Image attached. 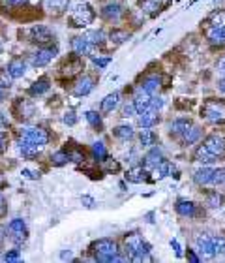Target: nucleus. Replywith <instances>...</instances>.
Listing matches in <instances>:
<instances>
[{
    "label": "nucleus",
    "instance_id": "nucleus-1",
    "mask_svg": "<svg viewBox=\"0 0 225 263\" xmlns=\"http://www.w3.org/2000/svg\"><path fill=\"white\" fill-rule=\"evenodd\" d=\"M119 244L113 241V239H99L92 244V254L96 261L103 263H113V261H126L128 257L119 256Z\"/></svg>",
    "mask_w": 225,
    "mask_h": 263
},
{
    "label": "nucleus",
    "instance_id": "nucleus-2",
    "mask_svg": "<svg viewBox=\"0 0 225 263\" xmlns=\"http://www.w3.org/2000/svg\"><path fill=\"white\" fill-rule=\"evenodd\" d=\"M206 40L212 45H225V12H218L212 17L210 27L206 29Z\"/></svg>",
    "mask_w": 225,
    "mask_h": 263
},
{
    "label": "nucleus",
    "instance_id": "nucleus-3",
    "mask_svg": "<svg viewBox=\"0 0 225 263\" xmlns=\"http://www.w3.org/2000/svg\"><path fill=\"white\" fill-rule=\"evenodd\" d=\"M94 10H92L90 4H86V2H81L77 6H73V10L70 12V21L73 27H77V29H84V27H88L92 21H94Z\"/></svg>",
    "mask_w": 225,
    "mask_h": 263
},
{
    "label": "nucleus",
    "instance_id": "nucleus-4",
    "mask_svg": "<svg viewBox=\"0 0 225 263\" xmlns=\"http://www.w3.org/2000/svg\"><path fill=\"white\" fill-rule=\"evenodd\" d=\"M201 113H203L204 119L208 122H212V124H221V122H225V104L210 100V102H206L203 106Z\"/></svg>",
    "mask_w": 225,
    "mask_h": 263
},
{
    "label": "nucleus",
    "instance_id": "nucleus-5",
    "mask_svg": "<svg viewBox=\"0 0 225 263\" xmlns=\"http://www.w3.org/2000/svg\"><path fill=\"white\" fill-rule=\"evenodd\" d=\"M19 137H23V139H27V141H30V143H34V145H38L40 149L45 147V145L49 143V134H47L43 128H38V126H28V128H23L21 134H19Z\"/></svg>",
    "mask_w": 225,
    "mask_h": 263
},
{
    "label": "nucleus",
    "instance_id": "nucleus-6",
    "mask_svg": "<svg viewBox=\"0 0 225 263\" xmlns=\"http://www.w3.org/2000/svg\"><path fill=\"white\" fill-rule=\"evenodd\" d=\"M201 147H203L206 152H210L212 156L218 158V160L225 156V137L223 135H219V134L208 135V137L203 141Z\"/></svg>",
    "mask_w": 225,
    "mask_h": 263
},
{
    "label": "nucleus",
    "instance_id": "nucleus-7",
    "mask_svg": "<svg viewBox=\"0 0 225 263\" xmlns=\"http://www.w3.org/2000/svg\"><path fill=\"white\" fill-rule=\"evenodd\" d=\"M56 53L58 49L56 47H43V49H38L34 51L30 57H28V62L30 66H34V68H42V66H47L56 57Z\"/></svg>",
    "mask_w": 225,
    "mask_h": 263
},
{
    "label": "nucleus",
    "instance_id": "nucleus-8",
    "mask_svg": "<svg viewBox=\"0 0 225 263\" xmlns=\"http://www.w3.org/2000/svg\"><path fill=\"white\" fill-rule=\"evenodd\" d=\"M94 43L86 38V36H75L73 40H71V51L77 55V57H88L94 53Z\"/></svg>",
    "mask_w": 225,
    "mask_h": 263
},
{
    "label": "nucleus",
    "instance_id": "nucleus-9",
    "mask_svg": "<svg viewBox=\"0 0 225 263\" xmlns=\"http://www.w3.org/2000/svg\"><path fill=\"white\" fill-rule=\"evenodd\" d=\"M195 248H197V252L201 254V257H204V259H212V257L216 256L214 242H212V237H208V235H197Z\"/></svg>",
    "mask_w": 225,
    "mask_h": 263
},
{
    "label": "nucleus",
    "instance_id": "nucleus-10",
    "mask_svg": "<svg viewBox=\"0 0 225 263\" xmlns=\"http://www.w3.org/2000/svg\"><path fill=\"white\" fill-rule=\"evenodd\" d=\"M8 231H10V235H12V241L15 242V244H21L25 239H27V224H25V220L23 218H14V220L8 224Z\"/></svg>",
    "mask_w": 225,
    "mask_h": 263
},
{
    "label": "nucleus",
    "instance_id": "nucleus-11",
    "mask_svg": "<svg viewBox=\"0 0 225 263\" xmlns=\"http://www.w3.org/2000/svg\"><path fill=\"white\" fill-rule=\"evenodd\" d=\"M28 38L32 43H49L53 42V32L45 25H34L28 30Z\"/></svg>",
    "mask_w": 225,
    "mask_h": 263
},
{
    "label": "nucleus",
    "instance_id": "nucleus-12",
    "mask_svg": "<svg viewBox=\"0 0 225 263\" xmlns=\"http://www.w3.org/2000/svg\"><path fill=\"white\" fill-rule=\"evenodd\" d=\"M152 94L147 93L143 86H139L137 91H135V96H134V104H135V109H137V115L143 113L145 109H148V107H152Z\"/></svg>",
    "mask_w": 225,
    "mask_h": 263
},
{
    "label": "nucleus",
    "instance_id": "nucleus-13",
    "mask_svg": "<svg viewBox=\"0 0 225 263\" xmlns=\"http://www.w3.org/2000/svg\"><path fill=\"white\" fill-rule=\"evenodd\" d=\"M124 12H126L124 6H120L119 2H109V4L101 8V17L107 19V21H120Z\"/></svg>",
    "mask_w": 225,
    "mask_h": 263
},
{
    "label": "nucleus",
    "instance_id": "nucleus-14",
    "mask_svg": "<svg viewBox=\"0 0 225 263\" xmlns=\"http://www.w3.org/2000/svg\"><path fill=\"white\" fill-rule=\"evenodd\" d=\"M6 73L12 79L25 77V73H27V62H25L23 58H14V60H10L6 66Z\"/></svg>",
    "mask_w": 225,
    "mask_h": 263
},
{
    "label": "nucleus",
    "instance_id": "nucleus-15",
    "mask_svg": "<svg viewBox=\"0 0 225 263\" xmlns=\"http://www.w3.org/2000/svg\"><path fill=\"white\" fill-rule=\"evenodd\" d=\"M94 86H96L94 77L83 75V77L75 83V86H73V94H75V96H86V94H90L92 91H94Z\"/></svg>",
    "mask_w": 225,
    "mask_h": 263
},
{
    "label": "nucleus",
    "instance_id": "nucleus-16",
    "mask_svg": "<svg viewBox=\"0 0 225 263\" xmlns=\"http://www.w3.org/2000/svg\"><path fill=\"white\" fill-rule=\"evenodd\" d=\"M158 121H160V115H158V109H154V107H148L143 113H139L141 128H152L154 124H158Z\"/></svg>",
    "mask_w": 225,
    "mask_h": 263
},
{
    "label": "nucleus",
    "instance_id": "nucleus-17",
    "mask_svg": "<svg viewBox=\"0 0 225 263\" xmlns=\"http://www.w3.org/2000/svg\"><path fill=\"white\" fill-rule=\"evenodd\" d=\"M163 160H165V158H163L162 149L152 147V149L147 152V156H145V167H147V169H156L158 165L162 164Z\"/></svg>",
    "mask_w": 225,
    "mask_h": 263
},
{
    "label": "nucleus",
    "instance_id": "nucleus-18",
    "mask_svg": "<svg viewBox=\"0 0 225 263\" xmlns=\"http://www.w3.org/2000/svg\"><path fill=\"white\" fill-rule=\"evenodd\" d=\"M212 175H214V169L212 167H199V169L193 173V181H195L199 186H210L212 185Z\"/></svg>",
    "mask_w": 225,
    "mask_h": 263
},
{
    "label": "nucleus",
    "instance_id": "nucleus-19",
    "mask_svg": "<svg viewBox=\"0 0 225 263\" xmlns=\"http://www.w3.org/2000/svg\"><path fill=\"white\" fill-rule=\"evenodd\" d=\"M17 149H19V152H21L25 158H36L38 154H40V147L34 145V143L27 141V139H23V137H19Z\"/></svg>",
    "mask_w": 225,
    "mask_h": 263
},
{
    "label": "nucleus",
    "instance_id": "nucleus-20",
    "mask_svg": "<svg viewBox=\"0 0 225 263\" xmlns=\"http://www.w3.org/2000/svg\"><path fill=\"white\" fill-rule=\"evenodd\" d=\"M120 104V93H111L107 94L105 98L101 100V104H99V109H101V113H111L117 109V106Z\"/></svg>",
    "mask_w": 225,
    "mask_h": 263
},
{
    "label": "nucleus",
    "instance_id": "nucleus-21",
    "mask_svg": "<svg viewBox=\"0 0 225 263\" xmlns=\"http://www.w3.org/2000/svg\"><path fill=\"white\" fill-rule=\"evenodd\" d=\"M175 209L180 216H188V218H190V216H195V213H197L195 203H193V201H188V199H178Z\"/></svg>",
    "mask_w": 225,
    "mask_h": 263
},
{
    "label": "nucleus",
    "instance_id": "nucleus-22",
    "mask_svg": "<svg viewBox=\"0 0 225 263\" xmlns=\"http://www.w3.org/2000/svg\"><path fill=\"white\" fill-rule=\"evenodd\" d=\"M199 139H201V128H199L197 124H191L190 128L180 135V141H182L184 145H193V143H197Z\"/></svg>",
    "mask_w": 225,
    "mask_h": 263
},
{
    "label": "nucleus",
    "instance_id": "nucleus-23",
    "mask_svg": "<svg viewBox=\"0 0 225 263\" xmlns=\"http://www.w3.org/2000/svg\"><path fill=\"white\" fill-rule=\"evenodd\" d=\"M141 86L147 91V93H150V94H156L158 93V89L162 86V77L160 75H147V77L143 79V83H141Z\"/></svg>",
    "mask_w": 225,
    "mask_h": 263
},
{
    "label": "nucleus",
    "instance_id": "nucleus-24",
    "mask_svg": "<svg viewBox=\"0 0 225 263\" xmlns=\"http://www.w3.org/2000/svg\"><path fill=\"white\" fill-rule=\"evenodd\" d=\"M193 122L190 121V119H176V121L171 122V126H169V130H171V134H175V135H180L186 132V130L190 128Z\"/></svg>",
    "mask_w": 225,
    "mask_h": 263
},
{
    "label": "nucleus",
    "instance_id": "nucleus-25",
    "mask_svg": "<svg viewBox=\"0 0 225 263\" xmlns=\"http://www.w3.org/2000/svg\"><path fill=\"white\" fill-rule=\"evenodd\" d=\"M49 89H51L49 79L42 77V79H38L36 83H32V86H30V94H32V96H42V94H45Z\"/></svg>",
    "mask_w": 225,
    "mask_h": 263
},
{
    "label": "nucleus",
    "instance_id": "nucleus-26",
    "mask_svg": "<svg viewBox=\"0 0 225 263\" xmlns=\"http://www.w3.org/2000/svg\"><path fill=\"white\" fill-rule=\"evenodd\" d=\"M195 162H199V164H203V165H210V164H216L218 158L212 156L210 152H206L203 147H199V149L195 150Z\"/></svg>",
    "mask_w": 225,
    "mask_h": 263
},
{
    "label": "nucleus",
    "instance_id": "nucleus-27",
    "mask_svg": "<svg viewBox=\"0 0 225 263\" xmlns=\"http://www.w3.org/2000/svg\"><path fill=\"white\" fill-rule=\"evenodd\" d=\"M147 175H148V169L147 167H134L132 171H128V181H132V183H143V181H147Z\"/></svg>",
    "mask_w": 225,
    "mask_h": 263
},
{
    "label": "nucleus",
    "instance_id": "nucleus-28",
    "mask_svg": "<svg viewBox=\"0 0 225 263\" xmlns=\"http://www.w3.org/2000/svg\"><path fill=\"white\" fill-rule=\"evenodd\" d=\"M43 4H45V8H47L49 12L60 14V12H64V10H68L70 0H43Z\"/></svg>",
    "mask_w": 225,
    "mask_h": 263
},
{
    "label": "nucleus",
    "instance_id": "nucleus-29",
    "mask_svg": "<svg viewBox=\"0 0 225 263\" xmlns=\"http://www.w3.org/2000/svg\"><path fill=\"white\" fill-rule=\"evenodd\" d=\"M156 177L158 179H165L169 177V175H173L175 173V165L171 164V162H167V160H163L162 164L156 167Z\"/></svg>",
    "mask_w": 225,
    "mask_h": 263
},
{
    "label": "nucleus",
    "instance_id": "nucleus-30",
    "mask_svg": "<svg viewBox=\"0 0 225 263\" xmlns=\"http://www.w3.org/2000/svg\"><path fill=\"white\" fill-rule=\"evenodd\" d=\"M113 134H115V137L122 139V141H130L135 135V132L132 126H117V128L113 130Z\"/></svg>",
    "mask_w": 225,
    "mask_h": 263
},
{
    "label": "nucleus",
    "instance_id": "nucleus-31",
    "mask_svg": "<svg viewBox=\"0 0 225 263\" xmlns=\"http://www.w3.org/2000/svg\"><path fill=\"white\" fill-rule=\"evenodd\" d=\"M92 154H94V158H96V160H99V162L107 160V149H105V145H103L101 141L92 143Z\"/></svg>",
    "mask_w": 225,
    "mask_h": 263
},
{
    "label": "nucleus",
    "instance_id": "nucleus-32",
    "mask_svg": "<svg viewBox=\"0 0 225 263\" xmlns=\"http://www.w3.org/2000/svg\"><path fill=\"white\" fill-rule=\"evenodd\" d=\"M139 141L143 147H152L156 143V134L154 132H150L148 128H143V132L139 134Z\"/></svg>",
    "mask_w": 225,
    "mask_h": 263
},
{
    "label": "nucleus",
    "instance_id": "nucleus-33",
    "mask_svg": "<svg viewBox=\"0 0 225 263\" xmlns=\"http://www.w3.org/2000/svg\"><path fill=\"white\" fill-rule=\"evenodd\" d=\"M71 160V152H68V150H58V152H55L53 156H51V162L55 165H64L68 164Z\"/></svg>",
    "mask_w": 225,
    "mask_h": 263
},
{
    "label": "nucleus",
    "instance_id": "nucleus-34",
    "mask_svg": "<svg viewBox=\"0 0 225 263\" xmlns=\"http://www.w3.org/2000/svg\"><path fill=\"white\" fill-rule=\"evenodd\" d=\"M84 119H86V122L90 124L92 128L96 130L101 128V115H99L98 111H86V113H84Z\"/></svg>",
    "mask_w": 225,
    "mask_h": 263
},
{
    "label": "nucleus",
    "instance_id": "nucleus-35",
    "mask_svg": "<svg viewBox=\"0 0 225 263\" xmlns=\"http://www.w3.org/2000/svg\"><path fill=\"white\" fill-rule=\"evenodd\" d=\"M84 36H86L94 45H101V43L105 42V32H103V30H88Z\"/></svg>",
    "mask_w": 225,
    "mask_h": 263
},
{
    "label": "nucleus",
    "instance_id": "nucleus-36",
    "mask_svg": "<svg viewBox=\"0 0 225 263\" xmlns=\"http://www.w3.org/2000/svg\"><path fill=\"white\" fill-rule=\"evenodd\" d=\"M160 6H162V0H145V2H143V10L148 12V14L160 12Z\"/></svg>",
    "mask_w": 225,
    "mask_h": 263
},
{
    "label": "nucleus",
    "instance_id": "nucleus-37",
    "mask_svg": "<svg viewBox=\"0 0 225 263\" xmlns=\"http://www.w3.org/2000/svg\"><path fill=\"white\" fill-rule=\"evenodd\" d=\"M128 38H130V34H128L126 30H113L111 34H109V40H111L113 43H122L126 42Z\"/></svg>",
    "mask_w": 225,
    "mask_h": 263
},
{
    "label": "nucleus",
    "instance_id": "nucleus-38",
    "mask_svg": "<svg viewBox=\"0 0 225 263\" xmlns=\"http://www.w3.org/2000/svg\"><path fill=\"white\" fill-rule=\"evenodd\" d=\"M212 242H214V250L218 256H225V237L218 235V237H212Z\"/></svg>",
    "mask_w": 225,
    "mask_h": 263
},
{
    "label": "nucleus",
    "instance_id": "nucleus-39",
    "mask_svg": "<svg viewBox=\"0 0 225 263\" xmlns=\"http://www.w3.org/2000/svg\"><path fill=\"white\" fill-rule=\"evenodd\" d=\"M219 185H225V167L214 169V175H212V185L210 186H219Z\"/></svg>",
    "mask_w": 225,
    "mask_h": 263
},
{
    "label": "nucleus",
    "instance_id": "nucleus-40",
    "mask_svg": "<svg viewBox=\"0 0 225 263\" xmlns=\"http://www.w3.org/2000/svg\"><path fill=\"white\" fill-rule=\"evenodd\" d=\"M135 113H137V109H135L134 100L128 102V104H124V107H122V117H134Z\"/></svg>",
    "mask_w": 225,
    "mask_h": 263
},
{
    "label": "nucleus",
    "instance_id": "nucleus-41",
    "mask_svg": "<svg viewBox=\"0 0 225 263\" xmlns=\"http://www.w3.org/2000/svg\"><path fill=\"white\" fill-rule=\"evenodd\" d=\"M219 203H221V196H219L218 192L208 194V198H206V205L208 207H219Z\"/></svg>",
    "mask_w": 225,
    "mask_h": 263
},
{
    "label": "nucleus",
    "instance_id": "nucleus-42",
    "mask_svg": "<svg viewBox=\"0 0 225 263\" xmlns=\"http://www.w3.org/2000/svg\"><path fill=\"white\" fill-rule=\"evenodd\" d=\"M92 62H94V66L96 68H99V70H103L109 62H111V57H92Z\"/></svg>",
    "mask_w": 225,
    "mask_h": 263
},
{
    "label": "nucleus",
    "instance_id": "nucleus-43",
    "mask_svg": "<svg viewBox=\"0 0 225 263\" xmlns=\"http://www.w3.org/2000/svg\"><path fill=\"white\" fill-rule=\"evenodd\" d=\"M62 121H64V124H68V126H73V124L77 122V115L73 113V111H68V113L62 117Z\"/></svg>",
    "mask_w": 225,
    "mask_h": 263
},
{
    "label": "nucleus",
    "instance_id": "nucleus-44",
    "mask_svg": "<svg viewBox=\"0 0 225 263\" xmlns=\"http://www.w3.org/2000/svg\"><path fill=\"white\" fill-rule=\"evenodd\" d=\"M21 175H23L25 179L36 181V179H40V175H42V173H40V171H36V169H23V171H21Z\"/></svg>",
    "mask_w": 225,
    "mask_h": 263
},
{
    "label": "nucleus",
    "instance_id": "nucleus-45",
    "mask_svg": "<svg viewBox=\"0 0 225 263\" xmlns=\"http://www.w3.org/2000/svg\"><path fill=\"white\" fill-rule=\"evenodd\" d=\"M6 261H21V256H19V250H10L6 256H4Z\"/></svg>",
    "mask_w": 225,
    "mask_h": 263
},
{
    "label": "nucleus",
    "instance_id": "nucleus-46",
    "mask_svg": "<svg viewBox=\"0 0 225 263\" xmlns=\"http://www.w3.org/2000/svg\"><path fill=\"white\" fill-rule=\"evenodd\" d=\"M81 203H83L84 207H88V209L96 205V201H94V199H92L90 196H83V198H81Z\"/></svg>",
    "mask_w": 225,
    "mask_h": 263
},
{
    "label": "nucleus",
    "instance_id": "nucleus-47",
    "mask_svg": "<svg viewBox=\"0 0 225 263\" xmlns=\"http://www.w3.org/2000/svg\"><path fill=\"white\" fill-rule=\"evenodd\" d=\"M171 246H173V248H175V254L178 257L182 256V248H180V244H178V241H176V239H173V241H171Z\"/></svg>",
    "mask_w": 225,
    "mask_h": 263
},
{
    "label": "nucleus",
    "instance_id": "nucleus-48",
    "mask_svg": "<svg viewBox=\"0 0 225 263\" xmlns=\"http://www.w3.org/2000/svg\"><path fill=\"white\" fill-rule=\"evenodd\" d=\"M6 128H8V119L2 113H0V132H4Z\"/></svg>",
    "mask_w": 225,
    "mask_h": 263
},
{
    "label": "nucleus",
    "instance_id": "nucleus-49",
    "mask_svg": "<svg viewBox=\"0 0 225 263\" xmlns=\"http://www.w3.org/2000/svg\"><path fill=\"white\" fill-rule=\"evenodd\" d=\"M8 4H12V6H23V4H27L28 0H6Z\"/></svg>",
    "mask_w": 225,
    "mask_h": 263
},
{
    "label": "nucleus",
    "instance_id": "nucleus-50",
    "mask_svg": "<svg viewBox=\"0 0 225 263\" xmlns=\"http://www.w3.org/2000/svg\"><path fill=\"white\" fill-rule=\"evenodd\" d=\"M218 71L225 75V57H223V58H219V62H218Z\"/></svg>",
    "mask_w": 225,
    "mask_h": 263
},
{
    "label": "nucleus",
    "instance_id": "nucleus-51",
    "mask_svg": "<svg viewBox=\"0 0 225 263\" xmlns=\"http://www.w3.org/2000/svg\"><path fill=\"white\" fill-rule=\"evenodd\" d=\"M6 213V201H4V198L0 196V216Z\"/></svg>",
    "mask_w": 225,
    "mask_h": 263
},
{
    "label": "nucleus",
    "instance_id": "nucleus-52",
    "mask_svg": "<svg viewBox=\"0 0 225 263\" xmlns=\"http://www.w3.org/2000/svg\"><path fill=\"white\" fill-rule=\"evenodd\" d=\"M188 259H190V261H193V263H197L199 259H201V257H197L193 252H190V250H188Z\"/></svg>",
    "mask_w": 225,
    "mask_h": 263
},
{
    "label": "nucleus",
    "instance_id": "nucleus-53",
    "mask_svg": "<svg viewBox=\"0 0 225 263\" xmlns=\"http://www.w3.org/2000/svg\"><path fill=\"white\" fill-rule=\"evenodd\" d=\"M218 89H219V93H223V94H225V77H223V79H219Z\"/></svg>",
    "mask_w": 225,
    "mask_h": 263
},
{
    "label": "nucleus",
    "instance_id": "nucleus-54",
    "mask_svg": "<svg viewBox=\"0 0 225 263\" xmlns=\"http://www.w3.org/2000/svg\"><path fill=\"white\" fill-rule=\"evenodd\" d=\"M4 145H6V139H4V135L0 132V150H4Z\"/></svg>",
    "mask_w": 225,
    "mask_h": 263
},
{
    "label": "nucleus",
    "instance_id": "nucleus-55",
    "mask_svg": "<svg viewBox=\"0 0 225 263\" xmlns=\"http://www.w3.org/2000/svg\"><path fill=\"white\" fill-rule=\"evenodd\" d=\"M4 98H6V89H4V86H0V102H2Z\"/></svg>",
    "mask_w": 225,
    "mask_h": 263
},
{
    "label": "nucleus",
    "instance_id": "nucleus-56",
    "mask_svg": "<svg viewBox=\"0 0 225 263\" xmlns=\"http://www.w3.org/2000/svg\"><path fill=\"white\" fill-rule=\"evenodd\" d=\"M0 45H2V42H0Z\"/></svg>",
    "mask_w": 225,
    "mask_h": 263
}]
</instances>
